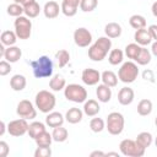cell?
Segmentation results:
<instances>
[{
  "instance_id": "cell-15",
  "label": "cell",
  "mask_w": 157,
  "mask_h": 157,
  "mask_svg": "<svg viewBox=\"0 0 157 157\" xmlns=\"http://www.w3.org/2000/svg\"><path fill=\"white\" fill-rule=\"evenodd\" d=\"M134 39H135V43H137L141 47H146L148 44L152 43V37L148 32V28H140V29H136L135 31V34H134Z\"/></svg>"
},
{
  "instance_id": "cell-29",
  "label": "cell",
  "mask_w": 157,
  "mask_h": 157,
  "mask_svg": "<svg viewBox=\"0 0 157 157\" xmlns=\"http://www.w3.org/2000/svg\"><path fill=\"white\" fill-rule=\"evenodd\" d=\"M17 34L15 31H4L0 36V40L5 47H11L15 45V43L17 42Z\"/></svg>"
},
{
  "instance_id": "cell-23",
  "label": "cell",
  "mask_w": 157,
  "mask_h": 157,
  "mask_svg": "<svg viewBox=\"0 0 157 157\" xmlns=\"http://www.w3.org/2000/svg\"><path fill=\"white\" fill-rule=\"evenodd\" d=\"M121 32H123L121 26H120L119 23H117V22H109V23H107L105 27H104V33H105V36L109 37L110 39H112V38H118V37H120V36H121Z\"/></svg>"
},
{
  "instance_id": "cell-34",
  "label": "cell",
  "mask_w": 157,
  "mask_h": 157,
  "mask_svg": "<svg viewBox=\"0 0 157 157\" xmlns=\"http://www.w3.org/2000/svg\"><path fill=\"white\" fill-rule=\"evenodd\" d=\"M151 59H152V53L146 48V47H141V50H140V54L137 55L136 58V63L139 65H147L151 63Z\"/></svg>"
},
{
  "instance_id": "cell-53",
  "label": "cell",
  "mask_w": 157,
  "mask_h": 157,
  "mask_svg": "<svg viewBox=\"0 0 157 157\" xmlns=\"http://www.w3.org/2000/svg\"><path fill=\"white\" fill-rule=\"evenodd\" d=\"M155 145H156V147H157V136L155 137Z\"/></svg>"
},
{
  "instance_id": "cell-44",
  "label": "cell",
  "mask_w": 157,
  "mask_h": 157,
  "mask_svg": "<svg viewBox=\"0 0 157 157\" xmlns=\"http://www.w3.org/2000/svg\"><path fill=\"white\" fill-rule=\"evenodd\" d=\"M142 78L145 80V81H148V82H155V74H153V71L152 70H145L144 72H142Z\"/></svg>"
},
{
  "instance_id": "cell-46",
  "label": "cell",
  "mask_w": 157,
  "mask_h": 157,
  "mask_svg": "<svg viewBox=\"0 0 157 157\" xmlns=\"http://www.w3.org/2000/svg\"><path fill=\"white\" fill-rule=\"evenodd\" d=\"M151 53H152V55L157 56V40H155V42L151 44Z\"/></svg>"
},
{
  "instance_id": "cell-31",
  "label": "cell",
  "mask_w": 157,
  "mask_h": 157,
  "mask_svg": "<svg viewBox=\"0 0 157 157\" xmlns=\"http://www.w3.org/2000/svg\"><path fill=\"white\" fill-rule=\"evenodd\" d=\"M23 9H25V15H26L27 17H29V18L37 17V16L39 15V12L42 11L39 4H38L37 1H33V2H29V4L25 5Z\"/></svg>"
},
{
  "instance_id": "cell-36",
  "label": "cell",
  "mask_w": 157,
  "mask_h": 157,
  "mask_svg": "<svg viewBox=\"0 0 157 157\" xmlns=\"http://www.w3.org/2000/svg\"><path fill=\"white\" fill-rule=\"evenodd\" d=\"M140 50H141V45H139L137 43H130L125 47V55L128 56V59H131V60H136L137 55L140 54Z\"/></svg>"
},
{
  "instance_id": "cell-1",
  "label": "cell",
  "mask_w": 157,
  "mask_h": 157,
  "mask_svg": "<svg viewBox=\"0 0 157 157\" xmlns=\"http://www.w3.org/2000/svg\"><path fill=\"white\" fill-rule=\"evenodd\" d=\"M112 50V40L109 37H99L90 48H88V58L92 61H102L105 59L108 53Z\"/></svg>"
},
{
  "instance_id": "cell-22",
  "label": "cell",
  "mask_w": 157,
  "mask_h": 157,
  "mask_svg": "<svg viewBox=\"0 0 157 157\" xmlns=\"http://www.w3.org/2000/svg\"><path fill=\"white\" fill-rule=\"evenodd\" d=\"M27 85V80L23 75H20V74H16L13 75L11 78H10V87L16 91V92H20V91H23L25 87Z\"/></svg>"
},
{
  "instance_id": "cell-32",
  "label": "cell",
  "mask_w": 157,
  "mask_h": 157,
  "mask_svg": "<svg viewBox=\"0 0 157 157\" xmlns=\"http://www.w3.org/2000/svg\"><path fill=\"white\" fill-rule=\"evenodd\" d=\"M124 60V52L121 49H112L108 54V61L110 65H118L121 64Z\"/></svg>"
},
{
  "instance_id": "cell-12",
  "label": "cell",
  "mask_w": 157,
  "mask_h": 157,
  "mask_svg": "<svg viewBox=\"0 0 157 157\" xmlns=\"http://www.w3.org/2000/svg\"><path fill=\"white\" fill-rule=\"evenodd\" d=\"M81 80L87 86H94L101 81V72L96 69L87 67L81 74Z\"/></svg>"
},
{
  "instance_id": "cell-37",
  "label": "cell",
  "mask_w": 157,
  "mask_h": 157,
  "mask_svg": "<svg viewBox=\"0 0 157 157\" xmlns=\"http://www.w3.org/2000/svg\"><path fill=\"white\" fill-rule=\"evenodd\" d=\"M55 59L59 67H64L70 61V53L66 49H60L55 53Z\"/></svg>"
},
{
  "instance_id": "cell-9",
  "label": "cell",
  "mask_w": 157,
  "mask_h": 157,
  "mask_svg": "<svg viewBox=\"0 0 157 157\" xmlns=\"http://www.w3.org/2000/svg\"><path fill=\"white\" fill-rule=\"evenodd\" d=\"M36 104H33L28 99H22L18 102L16 107V113L20 118L23 119H34L37 117V110H36Z\"/></svg>"
},
{
  "instance_id": "cell-6",
  "label": "cell",
  "mask_w": 157,
  "mask_h": 157,
  "mask_svg": "<svg viewBox=\"0 0 157 157\" xmlns=\"http://www.w3.org/2000/svg\"><path fill=\"white\" fill-rule=\"evenodd\" d=\"M125 119L124 115L119 112H112L107 117L105 121V129L110 135H120L124 130Z\"/></svg>"
},
{
  "instance_id": "cell-25",
  "label": "cell",
  "mask_w": 157,
  "mask_h": 157,
  "mask_svg": "<svg viewBox=\"0 0 157 157\" xmlns=\"http://www.w3.org/2000/svg\"><path fill=\"white\" fill-rule=\"evenodd\" d=\"M49 87L54 92H59V91H61V90H64L66 87V81L61 75H59V74L54 75L49 81Z\"/></svg>"
},
{
  "instance_id": "cell-2",
  "label": "cell",
  "mask_w": 157,
  "mask_h": 157,
  "mask_svg": "<svg viewBox=\"0 0 157 157\" xmlns=\"http://www.w3.org/2000/svg\"><path fill=\"white\" fill-rule=\"evenodd\" d=\"M31 66H32L33 75L37 78H45L53 75V70H54L53 61L47 55H42L37 60L31 61Z\"/></svg>"
},
{
  "instance_id": "cell-28",
  "label": "cell",
  "mask_w": 157,
  "mask_h": 157,
  "mask_svg": "<svg viewBox=\"0 0 157 157\" xmlns=\"http://www.w3.org/2000/svg\"><path fill=\"white\" fill-rule=\"evenodd\" d=\"M52 136H53V140L55 142H64L69 137V131L63 125L61 126H56V128H53Z\"/></svg>"
},
{
  "instance_id": "cell-18",
  "label": "cell",
  "mask_w": 157,
  "mask_h": 157,
  "mask_svg": "<svg viewBox=\"0 0 157 157\" xmlns=\"http://www.w3.org/2000/svg\"><path fill=\"white\" fill-rule=\"evenodd\" d=\"M21 56H22V50L16 45L7 47L6 50H5V54H4V59L7 60L11 64L17 63L21 59Z\"/></svg>"
},
{
  "instance_id": "cell-8",
  "label": "cell",
  "mask_w": 157,
  "mask_h": 157,
  "mask_svg": "<svg viewBox=\"0 0 157 157\" xmlns=\"http://www.w3.org/2000/svg\"><path fill=\"white\" fill-rule=\"evenodd\" d=\"M15 32L20 39H28L32 34V21L27 16H18L16 17L15 22Z\"/></svg>"
},
{
  "instance_id": "cell-5",
  "label": "cell",
  "mask_w": 157,
  "mask_h": 157,
  "mask_svg": "<svg viewBox=\"0 0 157 157\" xmlns=\"http://www.w3.org/2000/svg\"><path fill=\"white\" fill-rule=\"evenodd\" d=\"M139 76L137 64L134 61H125L118 70V78L124 83H132Z\"/></svg>"
},
{
  "instance_id": "cell-17",
  "label": "cell",
  "mask_w": 157,
  "mask_h": 157,
  "mask_svg": "<svg viewBox=\"0 0 157 157\" xmlns=\"http://www.w3.org/2000/svg\"><path fill=\"white\" fill-rule=\"evenodd\" d=\"M65 121V117L60 113V112H50L48 113V115L45 117V124L49 128H56V126H61Z\"/></svg>"
},
{
  "instance_id": "cell-52",
  "label": "cell",
  "mask_w": 157,
  "mask_h": 157,
  "mask_svg": "<svg viewBox=\"0 0 157 157\" xmlns=\"http://www.w3.org/2000/svg\"><path fill=\"white\" fill-rule=\"evenodd\" d=\"M13 1H15V2H17V4H21V5L23 4V0H13Z\"/></svg>"
},
{
  "instance_id": "cell-16",
  "label": "cell",
  "mask_w": 157,
  "mask_h": 157,
  "mask_svg": "<svg viewBox=\"0 0 157 157\" xmlns=\"http://www.w3.org/2000/svg\"><path fill=\"white\" fill-rule=\"evenodd\" d=\"M61 11V6H59V4L54 0H50V1H47L44 4V7H43V13L47 18L52 20V18H56L59 16V12Z\"/></svg>"
},
{
  "instance_id": "cell-19",
  "label": "cell",
  "mask_w": 157,
  "mask_h": 157,
  "mask_svg": "<svg viewBox=\"0 0 157 157\" xmlns=\"http://www.w3.org/2000/svg\"><path fill=\"white\" fill-rule=\"evenodd\" d=\"M96 96H97L99 102L108 103L110 101V98H112V90H110L109 86H107L104 83H101L96 88Z\"/></svg>"
},
{
  "instance_id": "cell-47",
  "label": "cell",
  "mask_w": 157,
  "mask_h": 157,
  "mask_svg": "<svg viewBox=\"0 0 157 157\" xmlns=\"http://www.w3.org/2000/svg\"><path fill=\"white\" fill-rule=\"evenodd\" d=\"M6 130H7V125H6L4 121H1V123H0V136H2Z\"/></svg>"
},
{
  "instance_id": "cell-35",
  "label": "cell",
  "mask_w": 157,
  "mask_h": 157,
  "mask_svg": "<svg viewBox=\"0 0 157 157\" xmlns=\"http://www.w3.org/2000/svg\"><path fill=\"white\" fill-rule=\"evenodd\" d=\"M129 25L134 28V29H140V28H145L146 27V18L142 15H132L129 18Z\"/></svg>"
},
{
  "instance_id": "cell-4",
  "label": "cell",
  "mask_w": 157,
  "mask_h": 157,
  "mask_svg": "<svg viewBox=\"0 0 157 157\" xmlns=\"http://www.w3.org/2000/svg\"><path fill=\"white\" fill-rule=\"evenodd\" d=\"M64 96L70 102L85 103L87 99V90L78 83H70L64 88Z\"/></svg>"
},
{
  "instance_id": "cell-45",
  "label": "cell",
  "mask_w": 157,
  "mask_h": 157,
  "mask_svg": "<svg viewBox=\"0 0 157 157\" xmlns=\"http://www.w3.org/2000/svg\"><path fill=\"white\" fill-rule=\"evenodd\" d=\"M148 32L153 40H157V25H151L148 27Z\"/></svg>"
},
{
  "instance_id": "cell-33",
  "label": "cell",
  "mask_w": 157,
  "mask_h": 157,
  "mask_svg": "<svg viewBox=\"0 0 157 157\" xmlns=\"http://www.w3.org/2000/svg\"><path fill=\"white\" fill-rule=\"evenodd\" d=\"M135 141H136L137 145H140L141 147L147 148V147H150L151 144L153 142V137H152L151 132L142 131V132H140V134L136 136V140H135Z\"/></svg>"
},
{
  "instance_id": "cell-27",
  "label": "cell",
  "mask_w": 157,
  "mask_h": 157,
  "mask_svg": "<svg viewBox=\"0 0 157 157\" xmlns=\"http://www.w3.org/2000/svg\"><path fill=\"white\" fill-rule=\"evenodd\" d=\"M45 131V124H43L42 121H33V123H31L29 124V126H28V135H29V137L31 139H36L38 135H40L42 132H44Z\"/></svg>"
},
{
  "instance_id": "cell-13",
  "label": "cell",
  "mask_w": 157,
  "mask_h": 157,
  "mask_svg": "<svg viewBox=\"0 0 157 157\" xmlns=\"http://www.w3.org/2000/svg\"><path fill=\"white\" fill-rule=\"evenodd\" d=\"M80 2H81V0H63L61 5H60L61 12L67 17L75 16L80 7Z\"/></svg>"
},
{
  "instance_id": "cell-30",
  "label": "cell",
  "mask_w": 157,
  "mask_h": 157,
  "mask_svg": "<svg viewBox=\"0 0 157 157\" xmlns=\"http://www.w3.org/2000/svg\"><path fill=\"white\" fill-rule=\"evenodd\" d=\"M34 141H36V145H37L38 147H49L54 140H53L52 134H49V132L45 130L44 132H42L40 135H38V136L34 139Z\"/></svg>"
},
{
  "instance_id": "cell-38",
  "label": "cell",
  "mask_w": 157,
  "mask_h": 157,
  "mask_svg": "<svg viewBox=\"0 0 157 157\" xmlns=\"http://www.w3.org/2000/svg\"><path fill=\"white\" fill-rule=\"evenodd\" d=\"M6 12H7V15H10V16L18 17V16H22V13H25V9H23V5L17 4V2H13V4H10V5L7 6Z\"/></svg>"
},
{
  "instance_id": "cell-39",
  "label": "cell",
  "mask_w": 157,
  "mask_h": 157,
  "mask_svg": "<svg viewBox=\"0 0 157 157\" xmlns=\"http://www.w3.org/2000/svg\"><path fill=\"white\" fill-rule=\"evenodd\" d=\"M90 129L93 132H102L105 129V123L102 118H92L90 121Z\"/></svg>"
},
{
  "instance_id": "cell-10",
  "label": "cell",
  "mask_w": 157,
  "mask_h": 157,
  "mask_svg": "<svg viewBox=\"0 0 157 157\" xmlns=\"http://www.w3.org/2000/svg\"><path fill=\"white\" fill-rule=\"evenodd\" d=\"M28 126L29 124L27 123V119H23V118L15 119L7 124V132L11 136L20 137V136H23L26 132H28Z\"/></svg>"
},
{
  "instance_id": "cell-42",
  "label": "cell",
  "mask_w": 157,
  "mask_h": 157,
  "mask_svg": "<svg viewBox=\"0 0 157 157\" xmlns=\"http://www.w3.org/2000/svg\"><path fill=\"white\" fill-rule=\"evenodd\" d=\"M11 70H12L11 63H9L7 60H1L0 61V76H6L7 74H10Z\"/></svg>"
},
{
  "instance_id": "cell-40",
  "label": "cell",
  "mask_w": 157,
  "mask_h": 157,
  "mask_svg": "<svg viewBox=\"0 0 157 157\" xmlns=\"http://www.w3.org/2000/svg\"><path fill=\"white\" fill-rule=\"evenodd\" d=\"M98 6V0H81L80 10L83 12H91Z\"/></svg>"
},
{
  "instance_id": "cell-3",
  "label": "cell",
  "mask_w": 157,
  "mask_h": 157,
  "mask_svg": "<svg viewBox=\"0 0 157 157\" xmlns=\"http://www.w3.org/2000/svg\"><path fill=\"white\" fill-rule=\"evenodd\" d=\"M34 104H36L37 109H39V112H42L44 114H48V113H50L55 108L56 98H55V96L50 91L42 90V91H39L36 94Z\"/></svg>"
},
{
  "instance_id": "cell-20",
  "label": "cell",
  "mask_w": 157,
  "mask_h": 157,
  "mask_svg": "<svg viewBox=\"0 0 157 157\" xmlns=\"http://www.w3.org/2000/svg\"><path fill=\"white\" fill-rule=\"evenodd\" d=\"M83 114H85L83 110H81L80 108L72 107V108H70V109L66 112V114H65V120H66L67 123H70V124H77V123H80V121L82 120Z\"/></svg>"
},
{
  "instance_id": "cell-50",
  "label": "cell",
  "mask_w": 157,
  "mask_h": 157,
  "mask_svg": "<svg viewBox=\"0 0 157 157\" xmlns=\"http://www.w3.org/2000/svg\"><path fill=\"white\" fill-rule=\"evenodd\" d=\"M5 50H6V48H5V45H4L2 43H1V44H0V56H2V58H4Z\"/></svg>"
},
{
  "instance_id": "cell-11",
  "label": "cell",
  "mask_w": 157,
  "mask_h": 157,
  "mask_svg": "<svg viewBox=\"0 0 157 157\" xmlns=\"http://www.w3.org/2000/svg\"><path fill=\"white\" fill-rule=\"evenodd\" d=\"M74 42L77 47L86 48L92 43V33L85 27H78L74 32Z\"/></svg>"
},
{
  "instance_id": "cell-26",
  "label": "cell",
  "mask_w": 157,
  "mask_h": 157,
  "mask_svg": "<svg viewBox=\"0 0 157 157\" xmlns=\"http://www.w3.org/2000/svg\"><path fill=\"white\" fill-rule=\"evenodd\" d=\"M152 109H153V104H152V102H151L150 99H147V98L141 99V101L139 102V104H137V113H139V115H141V117H147V115H150V114L152 113Z\"/></svg>"
},
{
  "instance_id": "cell-21",
  "label": "cell",
  "mask_w": 157,
  "mask_h": 157,
  "mask_svg": "<svg viewBox=\"0 0 157 157\" xmlns=\"http://www.w3.org/2000/svg\"><path fill=\"white\" fill-rule=\"evenodd\" d=\"M101 110V107L96 99H86L83 103V113L87 117H96Z\"/></svg>"
},
{
  "instance_id": "cell-49",
  "label": "cell",
  "mask_w": 157,
  "mask_h": 157,
  "mask_svg": "<svg viewBox=\"0 0 157 157\" xmlns=\"http://www.w3.org/2000/svg\"><path fill=\"white\" fill-rule=\"evenodd\" d=\"M90 156H91V157H94V156H105V152H102V151H93V152H91Z\"/></svg>"
},
{
  "instance_id": "cell-41",
  "label": "cell",
  "mask_w": 157,
  "mask_h": 157,
  "mask_svg": "<svg viewBox=\"0 0 157 157\" xmlns=\"http://www.w3.org/2000/svg\"><path fill=\"white\" fill-rule=\"evenodd\" d=\"M52 156V150L49 147H38L34 151V157H50Z\"/></svg>"
},
{
  "instance_id": "cell-51",
  "label": "cell",
  "mask_w": 157,
  "mask_h": 157,
  "mask_svg": "<svg viewBox=\"0 0 157 157\" xmlns=\"http://www.w3.org/2000/svg\"><path fill=\"white\" fill-rule=\"evenodd\" d=\"M105 156H118L119 157V153L118 152H107Z\"/></svg>"
},
{
  "instance_id": "cell-24",
  "label": "cell",
  "mask_w": 157,
  "mask_h": 157,
  "mask_svg": "<svg viewBox=\"0 0 157 157\" xmlns=\"http://www.w3.org/2000/svg\"><path fill=\"white\" fill-rule=\"evenodd\" d=\"M118 75H115L113 71L110 70H105L101 74V81L102 83L109 86V87H115L118 85Z\"/></svg>"
},
{
  "instance_id": "cell-43",
  "label": "cell",
  "mask_w": 157,
  "mask_h": 157,
  "mask_svg": "<svg viewBox=\"0 0 157 157\" xmlns=\"http://www.w3.org/2000/svg\"><path fill=\"white\" fill-rule=\"evenodd\" d=\"M10 147L6 141H0V157H6L9 155Z\"/></svg>"
},
{
  "instance_id": "cell-54",
  "label": "cell",
  "mask_w": 157,
  "mask_h": 157,
  "mask_svg": "<svg viewBox=\"0 0 157 157\" xmlns=\"http://www.w3.org/2000/svg\"><path fill=\"white\" fill-rule=\"evenodd\" d=\"M155 125L157 126V117H156V119H155Z\"/></svg>"
},
{
  "instance_id": "cell-14",
  "label": "cell",
  "mask_w": 157,
  "mask_h": 157,
  "mask_svg": "<svg viewBox=\"0 0 157 157\" xmlns=\"http://www.w3.org/2000/svg\"><path fill=\"white\" fill-rule=\"evenodd\" d=\"M134 98H135V93H134V90L129 86H125L123 88L119 90L118 92V102L121 104V105H129L134 102Z\"/></svg>"
},
{
  "instance_id": "cell-7",
  "label": "cell",
  "mask_w": 157,
  "mask_h": 157,
  "mask_svg": "<svg viewBox=\"0 0 157 157\" xmlns=\"http://www.w3.org/2000/svg\"><path fill=\"white\" fill-rule=\"evenodd\" d=\"M119 150L121 155L128 157H142L146 151V148L141 147L140 145H137L135 140H131V139L123 140L119 144Z\"/></svg>"
},
{
  "instance_id": "cell-48",
  "label": "cell",
  "mask_w": 157,
  "mask_h": 157,
  "mask_svg": "<svg viewBox=\"0 0 157 157\" xmlns=\"http://www.w3.org/2000/svg\"><path fill=\"white\" fill-rule=\"evenodd\" d=\"M151 11H152V15H153L155 17H157V1H155V2L152 4V6H151Z\"/></svg>"
}]
</instances>
